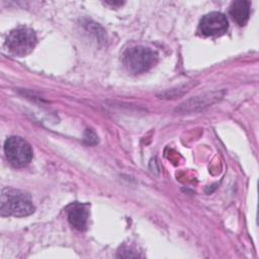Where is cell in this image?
Wrapping results in <instances>:
<instances>
[{
	"mask_svg": "<svg viewBox=\"0 0 259 259\" xmlns=\"http://www.w3.org/2000/svg\"><path fill=\"white\" fill-rule=\"evenodd\" d=\"M4 153L8 162L17 168L25 167L32 159L30 145L20 137H10L4 144Z\"/></svg>",
	"mask_w": 259,
	"mask_h": 259,
	"instance_id": "cell-4",
	"label": "cell"
},
{
	"mask_svg": "<svg viewBox=\"0 0 259 259\" xmlns=\"http://www.w3.org/2000/svg\"><path fill=\"white\" fill-rule=\"evenodd\" d=\"M1 214L25 217L33 212L34 206L28 193L13 189L5 188L1 193Z\"/></svg>",
	"mask_w": 259,
	"mask_h": 259,
	"instance_id": "cell-1",
	"label": "cell"
},
{
	"mask_svg": "<svg viewBox=\"0 0 259 259\" xmlns=\"http://www.w3.org/2000/svg\"><path fill=\"white\" fill-rule=\"evenodd\" d=\"M158 60V54L150 48L136 46L126 49L122 55L124 67L134 74H140L151 69Z\"/></svg>",
	"mask_w": 259,
	"mask_h": 259,
	"instance_id": "cell-2",
	"label": "cell"
},
{
	"mask_svg": "<svg viewBox=\"0 0 259 259\" xmlns=\"http://www.w3.org/2000/svg\"><path fill=\"white\" fill-rule=\"evenodd\" d=\"M36 41L35 32L31 28L21 26L10 31L5 46L12 55L24 57L34 49Z\"/></svg>",
	"mask_w": 259,
	"mask_h": 259,
	"instance_id": "cell-3",
	"label": "cell"
},
{
	"mask_svg": "<svg viewBox=\"0 0 259 259\" xmlns=\"http://www.w3.org/2000/svg\"><path fill=\"white\" fill-rule=\"evenodd\" d=\"M68 221L72 227L78 231H84L87 228L88 222V209L85 204L74 202L67 208Z\"/></svg>",
	"mask_w": 259,
	"mask_h": 259,
	"instance_id": "cell-6",
	"label": "cell"
},
{
	"mask_svg": "<svg viewBox=\"0 0 259 259\" xmlns=\"http://www.w3.org/2000/svg\"><path fill=\"white\" fill-rule=\"evenodd\" d=\"M250 2L245 0H237L232 2L229 13L232 19L240 26H244L250 16Z\"/></svg>",
	"mask_w": 259,
	"mask_h": 259,
	"instance_id": "cell-7",
	"label": "cell"
},
{
	"mask_svg": "<svg viewBox=\"0 0 259 259\" xmlns=\"http://www.w3.org/2000/svg\"><path fill=\"white\" fill-rule=\"evenodd\" d=\"M229 22L225 14L221 12H210L202 16L198 24V31L205 36H217L227 32Z\"/></svg>",
	"mask_w": 259,
	"mask_h": 259,
	"instance_id": "cell-5",
	"label": "cell"
}]
</instances>
